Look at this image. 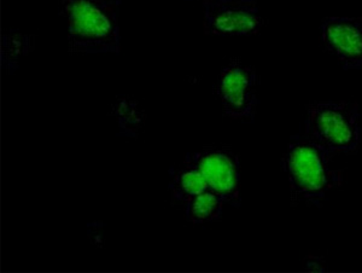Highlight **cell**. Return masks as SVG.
Here are the masks:
<instances>
[{
    "label": "cell",
    "instance_id": "obj_4",
    "mask_svg": "<svg viewBox=\"0 0 362 273\" xmlns=\"http://www.w3.org/2000/svg\"><path fill=\"white\" fill-rule=\"evenodd\" d=\"M257 83L256 71L238 59L223 66L215 83V95L225 116L233 120L254 121L259 105Z\"/></svg>",
    "mask_w": 362,
    "mask_h": 273
},
{
    "label": "cell",
    "instance_id": "obj_2",
    "mask_svg": "<svg viewBox=\"0 0 362 273\" xmlns=\"http://www.w3.org/2000/svg\"><path fill=\"white\" fill-rule=\"evenodd\" d=\"M332 153L309 136H293L283 156L291 197L295 202L321 206L326 194L339 187L341 174L331 165Z\"/></svg>",
    "mask_w": 362,
    "mask_h": 273
},
{
    "label": "cell",
    "instance_id": "obj_8",
    "mask_svg": "<svg viewBox=\"0 0 362 273\" xmlns=\"http://www.w3.org/2000/svg\"><path fill=\"white\" fill-rule=\"evenodd\" d=\"M169 191L172 194L173 204H184L194 199V196L208 190V184L202 172L194 163L189 153H186L184 161L175 165L169 170Z\"/></svg>",
    "mask_w": 362,
    "mask_h": 273
},
{
    "label": "cell",
    "instance_id": "obj_9",
    "mask_svg": "<svg viewBox=\"0 0 362 273\" xmlns=\"http://www.w3.org/2000/svg\"><path fill=\"white\" fill-rule=\"evenodd\" d=\"M223 199L208 189L186 204V219L194 225L215 223L223 216Z\"/></svg>",
    "mask_w": 362,
    "mask_h": 273
},
{
    "label": "cell",
    "instance_id": "obj_5",
    "mask_svg": "<svg viewBox=\"0 0 362 273\" xmlns=\"http://www.w3.org/2000/svg\"><path fill=\"white\" fill-rule=\"evenodd\" d=\"M206 34L249 37L259 33L264 20L256 0H202Z\"/></svg>",
    "mask_w": 362,
    "mask_h": 273
},
{
    "label": "cell",
    "instance_id": "obj_11",
    "mask_svg": "<svg viewBox=\"0 0 362 273\" xmlns=\"http://www.w3.org/2000/svg\"><path fill=\"white\" fill-rule=\"evenodd\" d=\"M115 115L119 121L121 133L124 136H136V131L143 124L141 108L136 100L122 98L116 104Z\"/></svg>",
    "mask_w": 362,
    "mask_h": 273
},
{
    "label": "cell",
    "instance_id": "obj_1",
    "mask_svg": "<svg viewBox=\"0 0 362 273\" xmlns=\"http://www.w3.org/2000/svg\"><path fill=\"white\" fill-rule=\"evenodd\" d=\"M119 0H61L59 15L68 25L73 54H119Z\"/></svg>",
    "mask_w": 362,
    "mask_h": 273
},
{
    "label": "cell",
    "instance_id": "obj_10",
    "mask_svg": "<svg viewBox=\"0 0 362 273\" xmlns=\"http://www.w3.org/2000/svg\"><path fill=\"white\" fill-rule=\"evenodd\" d=\"M33 37L15 32L3 33V50H1V63L3 68L13 73L16 71L22 57L33 50Z\"/></svg>",
    "mask_w": 362,
    "mask_h": 273
},
{
    "label": "cell",
    "instance_id": "obj_3",
    "mask_svg": "<svg viewBox=\"0 0 362 273\" xmlns=\"http://www.w3.org/2000/svg\"><path fill=\"white\" fill-rule=\"evenodd\" d=\"M305 136L332 153H353L361 141L358 105L353 102H326L309 105Z\"/></svg>",
    "mask_w": 362,
    "mask_h": 273
},
{
    "label": "cell",
    "instance_id": "obj_7",
    "mask_svg": "<svg viewBox=\"0 0 362 273\" xmlns=\"http://www.w3.org/2000/svg\"><path fill=\"white\" fill-rule=\"evenodd\" d=\"M320 34L326 50L344 69H361L362 17H327Z\"/></svg>",
    "mask_w": 362,
    "mask_h": 273
},
{
    "label": "cell",
    "instance_id": "obj_6",
    "mask_svg": "<svg viewBox=\"0 0 362 273\" xmlns=\"http://www.w3.org/2000/svg\"><path fill=\"white\" fill-rule=\"evenodd\" d=\"M202 172L208 189L218 194L223 202L240 207V165L238 155L223 146H206L196 153H189Z\"/></svg>",
    "mask_w": 362,
    "mask_h": 273
}]
</instances>
